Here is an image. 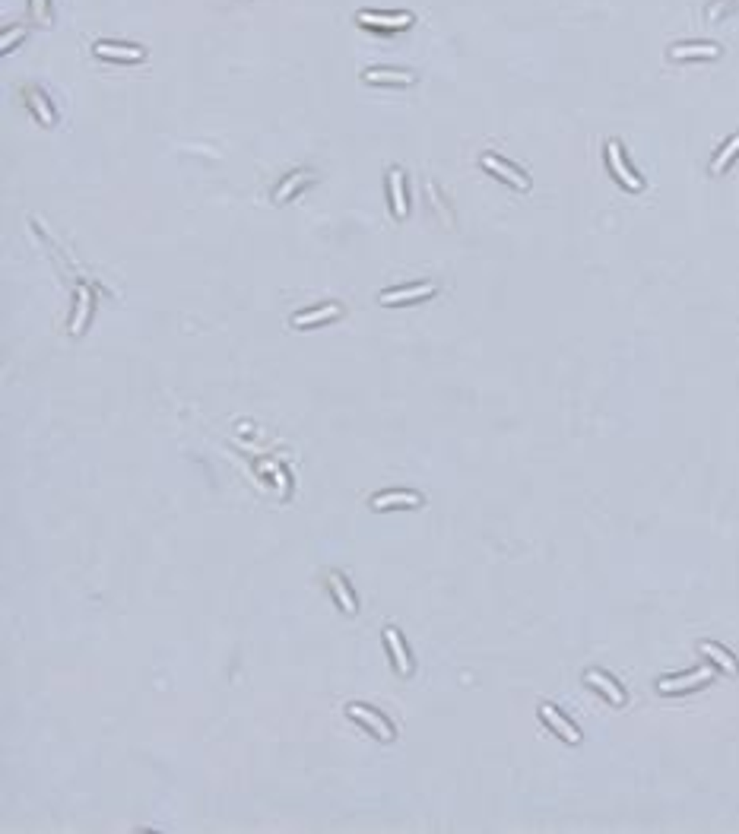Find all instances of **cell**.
<instances>
[{
  "mask_svg": "<svg viewBox=\"0 0 739 834\" xmlns=\"http://www.w3.org/2000/svg\"><path fill=\"white\" fill-rule=\"evenodd\" d=\"M308 178H311V172H295V175H289V178H286L283 184L277 187V193H273V200H277V203H286V200H289V193L295 191V187H302Z\"/></svg>",
  "mask_w": 739,
  "mask_h": 834,
  "instance_id": "cell-19",
  "label": "cell"
},
{
  "mask_svg": "<svg viewBox=\"0 0 739 834\" xmlns=\"http://www.w3.org/2000/svg\"><path fill=\"white\" fill-rule=\"evenodd\" d=\"M606 159H609V166H613V175L622 181V184L629 187V191H641V187H644V181L638 178V175L629 168V162L622 159V146L615 143V140L606 146Z\"/></svg>",
  "mask_w": 739,
  "mask_h": 834,
  "instance_id": "cell-4",
  "label": "cell"
},
{
  "mask_svg": "<svg viewBox=\"0 0 739 834\" xmlns=\"http://www.w3.org/2000/svg\"><path fill=\"white\" fill-rule=\"evenodd\" d=\"M387 184H390V213H394L397 219H403V216H407V193H403V172L400 168H390Z\"/></svg>",
  "mask_w": 739,
  "mask_h": 834,
  "instance_id": "cell-12",
  "label": "cell"
},
{
  "mask_svg": "<svg viewBox=\"0 0 739 834\" xmlns=\"http://www.w3.org/2000/svg\"><path fill=\"white\" fill-rule=\"evenodd\" d=\"M539 717L546 720V724L553 726L555 733H562V739H565V742H571V745H578V742H580V733L574 730V726L568 724L565 717H562V714L553 708V704H543V708H539Z\"/></svg>",
  "mask_w": 739,
  "mask_h": 834,
  "instance_id": "cell-10",
  "label": "cell"
},
{
  "mask_svg": "<svg viewBox=\"0 0 739 834\" xmlns=\"http://www.w3.org/2000/svg\"><path fill=\"white\" fill-rule=\"evenodd\" d=\"M384 641H387V648H390V657H394V669L400 676H409V673H413V663H409L407 644H403L400 631H397V628H384Z\"/></svg>",
  "mask_w": 739,
  "mask_h": 834,
  "instance_id": "cell-5",
  "label": "cell"
},
{
  "mask_svg": "<svg viewBox=\"0 0 739 834\" xmlns=\"http://www.w3.org/2000/svg\"><path fill=\"white\" fill-rule=\"evenodd\" d=\"M343 314L339 305H324V308H314V311H302V314L292 317V327H311V324H324V321H333V317Z\"/></svg>",
  "mask_w": 739,
  "mask_h": 834,
  "instance_id": "cell-13",
  "label": "cell"
},
{
  "mask_svg": "<svg viewBox=\"0 0 739 834\" xmlns=\"http://www.w3.org/2000/svg\"><path fill=\"white\" fill-rule=\"evenodd\" d=\"M346 714H349L353 720H359V724H365L372 733H378V739H384V742H390V739H394V726L387 724V720L381 717L374 708H365V704H349V708H346Z\"/></svg>",
  "mask_w": 739,
  "mask_h": 834,
  "instance_id": "cell-1",
  "label": "cell"
},
{
  "mask_svg": "<svg viewBox=\"0 0 739 834\" xmlns=\"http://www.w3.org/2000/svg\"><path fill=\"white\" fill-rule=\"evenodd\" d=\"M26 102L32 105V111H35V117L42 121V124H54V111H51V105H48V98L42 96L38 89H26Z\"/></svg>",
  "mask_w": 739,
  "mask_h": 834,
  "instance_id": "cell-17",
  "label": "cell"
},
{
  "mask_svg": "<svg viewBox=\"0 0 739 834\" xmlns=\"http://www.w3.org/2000/svg\"><path fill=\"white\" fill-rule=\"evenodd\" d=\"M32 13H35V20H45V3L42 0H32Z\"/></svg>",
  "mask_w": 739,
  "mask_h": 834,
  "instance_id": "cell-23",
  "label": "cell"
},
{
  "mask_svg": "<svg viewBox=\"0 0 739 834\" xmlns=\"http://www.w3.org/2000/svg\"><path fill=\"white\" fill-rule=\"evenodd\" d=\"M362 80L372 86H413L416 76L407 73V70H365Z\"/></svg>",
  "mask_w": 739,
  "mask_h": 834,
  "instance_id": "cell-8",
  "label": "cell"
},
{
  "mask_svg": "<svg viewBox=\"0 0 739 834\" xmlns=\"http://www.w3.org/2000/svg\"><path fill=\"white\" fill-rule=\"evenodd\" d=\"M736 152H739V133H736V137L726 140V146L717 152V159L711 162V172H714V175H720V172H724V168L733 162V159H736Z\"/></svg>",
  "mask_w": 739,
  "mask_h": 834,
  "instance_id": "cell-18",
  "label": "cell"
},
{
  "mask_svg": "<svg viewBox=\"0 0 739 834\" xmlns=\"http://www.w3.org/2000/svg\"><path fill=\"white\" fill-rule=\"evenodd\" d=\"M720 48L717 45H673L670 48V57L673 61H692V57H717Z\"/></svg>",
  "mask_w": 739,
  "mask_h": 834,
  "instance_id": "cell-14",
  "label": "cell"
},
{
  "mask_svg": "<svg viewBox=\"0 0 739 834\" xmlns=\"http://www.w3.org/2000/svg\"><path fill=\"white\" fill-rule=\"evenodd\" d=\"M89 292L86 289H80V302H76V314H73V324H70V333H80L83 330V324H86V314H89Z\"/></svg>",
  "mask_w": 739,
  "mask_h": 834,
  "instance_id": "cell-21",
  "label": "cell"
},
{
  "mask_svg": "<svg viewBox=\"0 0 739 834\" xmlns=\"http://www.w3.org/2000/svg\"><path fill=\"white\" fill-rule=\"evenodd\" d=\"M397 504L416 508V504H422V495H419V492H384V495H374L372 498V508L374 511H387V508H397Z\"/></svg>",
  "mask_w": 739,
  "mask_h": 834,
  "instance_id": "cell-11",
  "label": "cell"
},
{
  "mask_svg": "<svg viewBox=\"0 0 739 834\" xmlns=\"http://www.w3.org/2000/svg\"><path fill=\"white\" fill-rule=\"evenodd\" d=\"M16 38H22V29H13V32L3 35V38H0V51H10V48H13Z\"/></svg>",
  "mask_w": 739,
  "mask_h": 834,
  "instance_id": "cell-22",
  "label": "cell"
},
{
  "mask_svg": "<svg viewBox=\"0 0 739 834\" xmlns=\"http://www.w3.org/2000/svg\"><path fill=\"white\" fill-rule=\"evenodd\" d=\"M479 162H483L485 172H492V175H498V178H504L508 184L518 187V191H530V181H527V175H520L518 168L508 166L504 159H498V156H492V152H485V156L479 159Z\"/></svg>",
  "mask_w": 739,
  "mask_h": 834,
  "instance_id": "cell-3",
  "label": "cell"
},
{
  "mask_svg": "<svg viewBox=\"0 0 739 834\" xmlns=\"http://www.w3.org/2000/svg\"><path fill=\"white\" fill-rule=\"evenodd\" d=\"M701 654H705V657H711L714 663H720V666H724L726 673H736V669H739V666H736V660H733V657L726 654V650H720L717 644H711V641H705V644H701Z\"/></svg>",
  "mask_w": 739,
  "mask_h": 834,
  "instance_id": "cell-20",
  "label": "cell"
},
{
  "mask_svg": "<svg viewBox=\"0 0 739 834\" xmlns=\"http://www.w3.org/2000/svg\"><path fill=\"white\" fill-rule=\"evenodd\" d=\"M362 26H378V29H400V26H413V13H378V10H362L359 13Z\"/></svg>",
  "mask_w": 739,
  "mask_h": 834,
  "instance_id": "cell-7",
  "label": "cell"
},
{
  "mask_svg": "<svg viewBox=\"0 0 739 834\" xmlns=\"http://www.w3.org/2000/svg\"><path fill=\"white\" fill-rule=\"evenodd\" d=\"M711 679V666H701L695 669V673H689V676H676V679H660V685L657 689L664 692V695H673V692H685L692 689V685H701Z\"/></svg>",
  "mask_w": 739,
  "mask_h": 834,
  "instance_id": "cell-9",
  "label": "cell"
},
{
  "mask_svg": "<svg viewBox=\"0 0 739 834\" xmlns=\"http://www.w3.org/2000/svg\"><path fill=\"white\" fill-rule=\"evenodd\" d=\"M438 286L435 283H416V286H403V289H387L378 295L381 305H403V302H419V298L435 295Z\"/></svg>",
  "mask_w": 739,
  "mask_h": 834,
  "instance_id": "cell-2",
  "label": "cell"
},
{
  "mask_svg": "<svg viewBox=\"0 0 739 834\" xmlns=\"http://www.w3.org/2000/svg\"><path fill=\"white\" fill-rule=\"evenodd\" d=\"M587 682L594 685V689H600L603 695H606L613 704H625V692H622L619 685H615L609 676H603V673H597V669H590V673H587Z\"/></svg>",
  "mask_w": 739,
  "mask_h": 834,
  "instance_id": "cell-15",
  "label": "cell"
},
{
  "mask_svg": "<svg viewBox=\"0 0 739 834\" xmlns=\"http://www.w3.org/2000/svg\"><path fill=\"white\" fill-rule=\"evenodd\" d=\"M330 590H333V597H337V603H339V609H343V613H349V615H353V613H359V606H356V597H353V593H349V587H346V580L339 578L337 571L330 574Z\"/></svg>",
  "mask_w": 739,
  "mask_h": 834,
  "instance_id": "cell-16",
  "label": "cell"
},
{
  "mask_svg": "<svg viewBox=\"0 0 739 834\" xmlns=\"http://www.w3.org/2000/svg\"><path fill=\"white\" fill-rule=\"evenodd\" d=\"M96 51L98 57H105V61H143L146 51L137 48V45H111V42H96Z\"/></svg>",
  "mask_w": 739,
  "mask_h": 834,
  "instance_id": "cell-6",
  "label": "cell"
}]
</instances>
